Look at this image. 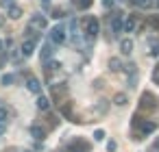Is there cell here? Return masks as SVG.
I'll list each match as a JSON object with an SVG mask.
<instances>
[{
    "mask_svg": "<svg viewBox=\"0 0 159 152\" xmlns=\"http://www.w3.org/2000/svg\"><path fill=\"white\" fill-rule=\"evenodd\" d=\"M133 126L139 130V135H148V132L155 130V122H152V119H144V117H139L137 113H135V117H133Z\"/></svg>",
    "mask_w": 159,
    "mask_h": 152,
    "instance_id": "6da1fadb",
    "label": "cell"
},
{
    "mask_svg": "<svg viewBox=\"0 0 159 152\" xmlns=\"http://www.w3.org/2000/svg\"><path fill=\"white\" fill-rule=\"evenodd\" d=\"M83 33H85L89 39H94V37L98 35V20H96L94 15H89V18L83 20Z\"/></svg>",
    "mask_w": 159,
    "mask_h": 152,
    "instance_id": "7a4b0ae2",
    "label": "cell"
},
{
    "mask_svg": "<svg viewBox=\"0 0 159 152\" xmlns=\"http://www.w3.org/2000/svg\"><path fill=\"white\" fill-rule=\"evenodd\" d=\"M68 152H92V145L85 141V139H72L68 143Z\"/></svg>",
    "mask_w": 159,
    "mask_h": 152,
    "instance_id": "3957f363",
    "label": "cell"
},
{
    "mask_svg": "<svg viewBox=\"0 0 159 152\" xmlns=\"http://www.w3.org/2000/svg\"><path fill=\"white\" fill-rule=\"evenodd\" d=\"M66 37H68V35H66V28H63V26H55V28L50 31V41H52L55 46H61V44L66 41Z\"/></svg>",
    "mask_w": 159,
    "mask_h": 152,
    "instance_id": "277c9868",
    "label": "cell"
},
{
    "mask_svg": "<svg viewBox=\"0 0 159 152\" xmlns=\"http://www.w3.org/2000/svg\"><path fill=\"white\" fill-rule=\"evenodd\" d=\"M155 98H152V93L150 91H144L142 93V98H139V109L142 111H150V109H155Z\"/></svg>",
    "mask_w": 159,
    "mask_h": 152,
    "instance_id": "5b68a950",
    "label": "cell"
},
{
    "mask_svg": "<svg viewBox=\"0 0 159 152\" xmlns=\"http://www.w3.org/2000/svg\"><path fill=\"white\" fill-rule=\"evenodd\" d=\"M122 31H124V18H122V13H116V15L111 18V33L120 35Z\"/></svg>",
    "mask_w": 159,
    "mask_h": 152,
    "instance_id": "8992f818",
    "label": "cell"
},
{
    "mask_svg": "<svg viewBox=\"0 0 159 152\" xmlns=\"http://www.w3.org/2000/svg\"><path fill=\"white\" fill-rule=\"evenodd\" d=\"M66 91H68V85H63V83L52 85V87H50V98H52V100H61V98L66 96Z\"/></svg>",
    "mask_w": 159,
    "mask_h": 152,
    "instance_id": "52a82bcc",
    "label": "cell"
},
{
    "mask_svg": "<svg viewBox=\"0 0 159 152\" xmlns=\"http://www.w3.org/2000/svg\"><path fill=\"white\" fill-rule=\"evenodd\" d=\"M20 52H22V57H31V54L35 52V39H26V41L20 46Z\"/></svg>",
    "mask_w": 159,
    "mask_h": 152,
    "instance_id": "ba28073f",
    "label": "cell"
},
{
    "mask_svg": "<svg viewBox=\"0 0 159 152\" xmlns=\"http://www.w3.org/2000/svg\"><path fill=\"white\" fill-rule=\"evenodd\" d=\"M61 113H63V115H66L68 119H72V122H81V119H79V117L74 115V104H72V102L63 104V106H61Z\"/></svg>",
    "mask_w": 159,
    "mask_h": 152,
    "instance_id": "9c48e42d",
    "label": "cell"
},
{
    "mask_svg": "<svg viewBox=\"0 0 159 152\" xmlns=\"http://www.w3.org/2000/svg\"><path fill=\"white\" fill-rule=\"evenodd\" d=\"M46 18L42 15V13H33V18H31V26H35V28H46Z\"/></svg>",
    "mask_w": 159,
    "mask_h": 152,
    "instance_id": "30bf717a",
    "label": "cell"
},
{
    "mask_svg": "<svg viewBox=\"0 0 159 152\" xmlns=\"http://www.w3.org/2000/svg\"><path fill=\"white\" fill-rule=\"evenodd\" d=\"M55 54V44L52 41H46L44 48H42V61H48V57Z\"/></svg>",
    "mask_w": 159,
    "mask_h": 152,
    "instance_id": "8fae6325",
    "label": "cell"
},
{
    "mask_svg": "<svg viewBox=\"0 0 159 152\" xmlns=\"http://www.w3.org/2000/svg\"><path fill=\"white\" fill-rule=\"evenodd\" d=\"M31 137L37 139V141H44V139H46V130H44L42 126L35 124V126H31Z\"/></svg>",
    "mask_w": 159,
    "mask_h": 152,
    "instance_id": "7c38bea8",
    "label": "cell"
},
{
    "mask_svg": "<svg viewBox=\"0 0 159 152\" xmlns=\"http://www.w3.org/2000/svg\"><path fill=\"white\" fill-rule=\"evenodd\" d=\"M120 52L122 54H131L133 52V41L131 39H120Z\"/></svg>",
    "mask_w": 159,
    "mask_h": 152,
    "instance_id": "4fadbf2b",
    "label": "cell"
},
{
    "mask_svg": "<svg viewBox=\"0 0 159 152\" xmlns=\"http://www.w3.org/2000/svg\"><path fill=\"white\" fill-rule=\"evenodd\" d=\"M135 22H137V15H129L126 22H124V33H133L135 31Z\"/></svg>",
    "mask_w": 159,
    "mask_h": 152,
    "instance_id": "5bb4252c",
    "label": "cell"
},
{
    "mask_svg": "<svg viewBox=\"0 0 159 152\" xmlns=\"http://www.w3.org/2000/svg\"><path fill=\"white\" fill-rule=\"evenodd\" d=\"M26 87H29V91H31V93H39V91H42V87H39V83H37V78H29V80H26Z\"/></svg>",
    "mask_w": 159,
    "mask_h": 152,
    "instance_id": "9a60e30c",
    "label": "cell"
},
{
    "mask_svg": "<svg viewBox=\"0 0 159 152\" xmlns=\"http://www.w3.org/2000/svg\"><path fill=\"white\" fill-rule=\"evenodd\" d=\"M37 109H39V111H48V109H50V100H48L46 96H39V98H37Z\"/></svg>",
    "mask_w": 159,
    "mask_h": 152,
    "instance_id": "2e32d148",
    "label": "cell"
},
{
    "mask_svg": "<svg viewBox=\"0 0 159 152\" xmlns=\"http://www.w3.org/2000/svg\"><path fill=\"white\" fill-rule=\"evenodd\" d=\"M9 18H11V20H20V18H22V7L13 5V7L9 9Z\"/></svg>",
    "mask_w": 159,
    "mask_h": 152,
    "instance_id": "e0dca14e",
    "label": "cell"
},
{
    "mask_svg": "<svg viewBox=\"0 0 159 152\" xmlns=\"http://www.w3.org/2000/svg\"><path fill=\"white\" fill-rule=\"evenodd\" d=\"M133 5L139 9H150L152 7V0H133Z\"/></svg>",
    "mask_w": 159,
    "mask_h": 152,
    "instance_id": "ac0fdd59",
    "label": "cell"
},
{
    "mask_svg": "<svg viewBox=\"0 0 159 152\" xmlns=\"http://www.w3.org/2000/svg\"><path fill=\"white\" fill-rule=\"evenodd\" d=\"M94 111H96V113H102V115H105V113L109 111V104H107L105 100H100V102H98V104L94 106Z\"/></svg>",
    "mask_w": 159,
    "mask_h": 152,
    "instance_id": "d6986e66",
    "label": "cell"
},
{
    "mask_svg": "<svg viewBox=\"0 0 159 152\" xmlns=\"http://www.w3.org/2000/svg\"><path fill=\"white\" fill-rule=\"evenodd\" d=\"M109 70H111V72H118V70H122V63L113 57V59H109Z\"/></svg>",
    "mask_w": 159,
    "mask_h": 152,
    "instance_id": "ffe728a7",
    "label": "cell"
},
{
    "mask_svg": "<svg viewBox=\"0 0 159 152\" xmlns=\"http://www.w3.org/2000/svg\"><path fill=\"white\" fill-rule=\"evenodd\" d=\"M92 2H94V0H74V5H76L79 9H89Z\"/></svg>",
    "mask_w": 159,
    "mask_h": 152,
    "instance_id": "44dd1931",
    "label": "cell"
},
{
    "mask_svg": "<svg viewBox=\"0 0 159 152\" xmlns=\"http://www.w3.org/2000/svg\"><path fill=\"white\" fill-rule=\"evenodd\" d=\"M113 102H116L118 106H124V104H126V93H118V96L113 98Z\"/></svg>",
    "mask_w": 159,
    "mask_h": 152,
    "instance_id": "7402d4cb",
    "label": "cell"
},
{
    "mask_svg": "<svg viewBox=\"0 0 159 152\" xmlns=\"http://www.w3.org/2000/svg\"><path fill=\"white\" fill-rule=\"evenodd\" d=\"M7 117H9V111H7L2 104H0V124H5V122H7Z\"/></svg>",
    "mask_w": 159,
    "mask_h": 152,
    "instance_id": "603a6c76",
    "label": "cell"
},
{
    "mask_svg": "<svg viewBox=\"0 0 159 152\" xmlns=\"http://www.w3.org/2000/svg\"><path fill=\"white\" fill-rule=\"evenodd\" d=\"M13 80H16V76H13V74H5V76H2V85H5V87H9Z\"/></svg>",
    "mask_w": 159,
    "mask_h": 152,
    "instance_id": "cb8c5ba5",
    "label": "cell"
},
{
    "mask_svg": "<svg viewBox=\"0 0 159 152\" xmlns=\"http://www.w3.org/2000/svg\"><path fill=\"white\" fill-rule=\"evenodd\" d=\"M105 137H107V132H105V130H96V132H94V139H96V141H102Z\"/></svg>",
    "mask_w": 159,
    "mask_h": 152,
    "instance_id": "d4e9b609",
    "label": "cell"
},
{
    "mask_svg": "<svg viewBox=\"0 0 159 152\" xmlns=\"http://www.w3.org/2000/svg\"><path fill=\"white\" fill-rule=\"evenodd\" d=\"M0 7H2V9H7V11H9V9L13 7V0H2V2H0Z\"/></svg>",
    "mask_w": 159,
    "mask_h": 152,
    "instance_id": "484cf974",
    "label": "cell"
},
{
    "mask_svg": "<svg viewBox=\"0 0 159 152\" xmlns=\"http://www.w3.org/2000/svg\"><path fill=\"white\" fill-rule=\"evenodd\" d=\"M150 24H152V26L159 31V15H152V18H150Z\"/></svg>",
    "mask_w": 159,
    "mask_h": 152,
    "instance_id": "4316f807",
    "label": "cell"
},
{
    "mask_svg": "<svg viewBox=\"0 0 159 152\" xmlns=\"http://www.w3.org/2000/svg\"><path fill=\"white\" fill-rule=\"evenodd\" d=\"M59 67H61V63H59V61H52V63L48 65V72H50V70H59Z\"/></svg>",
    "mask_w": 159,
    "mask_h": 152,
    "instance_id": "83f0119b",
    "label": "cell"
},
{
    "mask_svg": "<svg viewBox=\"0 0 159 152\" xmlns=\"http://www.w3.org/2000/svg\"><path fill=\"white\" fill-rule=\"evenodd\" d=\"M116 148H118L116 141H109V143H107V150H109V152H116Z\"/></svg>",
    "mask_w": 159,
    "mask_h": 152,
    "instance_id": "f1b7e54d",
    "label": "cell"
},
{
    "mask_svg": "<svg viewBox=\"0 0 159 152\" xmlns=\"http://www.w3.org/2000/svg\"><path fill=\"white\" fill-rule=\"evenodd\" d=\"M152 83H155V85H159V67L152 72Z\"/></svg>",
    "mask_w": 159,
    "mask_h": 152,
    "instance_id": "f546056e",
    "label": "cell"
},
{
    "mask_svg": "<svg viewBox=\"0 0 159 152\" xmlns=\"http://www.w3.org/2000/svg\"><path fill=\"white\" fill-rule=\"evenodd\" d=\"M157 54H159V44H157V46H152V48H150V57H157Z\"/></svg>",
    "mask_w": 159,
    "mask_h": 152,
    "instance_id": "4dcf8cb0",
    "label": "cell"
},
{
    "mask_svg": "<svg viewBox=\"0 0 159 152\" xmlns=\"http://www.w3.org/2000/svg\"><path fill=\"white\" fill-rule=\"evenodd\" d=\"M52 18H63V11H61V9H55V11H52Z\"/></svg>",
    "mask_w": 159,
    "mask_h": 152,
    "instance_id": "1f68e13d",
    "label": "cell"
},
{
    "mask_svg": "<svg viewBox=\"0 0 159 152\" xmlns=\"http://www.w3.org/2000/svg\"><path fill=\"white\" fill-rule=\"evenodd\" d=\"M102 7H105V9H111L113 2H111V0H102Z\"/></svg>",
    "mask_w": 159,
    "mask_h": 152,
    "instance_id": "d6a6232c",
    "label": "cell"
},
{
    "mask_svg": "<svg viewBox=\"0 0 159 152\" xmlns=\"http://www.w3.org/2000/svg\"><path fill=\"white\" fill-rule=\"evenodd\" d=\"M5 132V124H0V135H2Z\"/></svg>",
    "mask_w": 159,
    "mask_h": 152,
    "instance_id": "836d02e7",
    "label": "cell"
},
{
    "mask_svg": "<svg viewBox=\"0 0 159 152\" xmlns=\"http://www.w3.org/2000/svg\"><path fill=\"white\" fill-rule=\"evenodd\" d=\"M155 150H159V139H157V141H155Z\"/></svg>",
    "mask_w": 159,
    "mask_h": 152,
    "instance_id": "e575fe53",
    "label": "cell"
},
{
    "mask_svg": "<svg viewBox=\"0 0 159 152\" xmlns=\"http://www.w3.org/2000/svg\"><path fill=\"white\" fill-rule=\"evenodd\" d=\"M2 24H5V18H0V26H2Z\"/></svg>",
    "mask_w": 159,
    "mask_h": 152,
    "instance_id": "d590c367",
    "label": "cell"
},
{
    "mask_svg": "<svg viewBox=\"0 0 159 152\" xmlns=\"http://www.w3.org/2000/svg\"><path fill=\"white\" fill-rule=\"evenodd\" d=\"M0 52H2V41H0Z\"/></svg>",
    "mask_w": 159,
    "mask_h": 152,
    "instance_id": "8d00e7d4",
    "label": "cell"
},
{
    "mask_svg": "<svg viewBox=\"0 0 159 152\" xmlns=\"http://www.w3.org/2000/svg\"><path fill=\"white\" fill-rule=\"evenodd\" d=\"M20 152H31V150H20Z\"/></svg>",
    "mask_w": 159,
    "mask_h": 152,
    "instance_id": "74e56055",
    "label": "cell"
},
{
    "mask_svg": "<svg viewBox=\"0 0 159 152\" xmlns=\"http://www.w3.org/2000/svg\"><path fill=\"white\" fill-rule=\"evenodd\" d=\"M5 152H16V150H5Z\"/></svg>",
    "mask_w": 159,
    "mask_h": 152,
    "instance_id": "f35d334b",
    "label": "cell"
},
{
    "mask_svg": "<svg viewBox=\"0 0 159 152\" xmlns=\"http://www.w3.org/2000/svg\"><path fill=\"white\" fill-rule=\"evenodd\" d=\"M157 7H159V0H157Z\"/></svg>",
    "mask_w": 159,
    "mask_h": 152,
    "instance_id": "ab89813d",
    "label": "cell"
}]
</instances>
